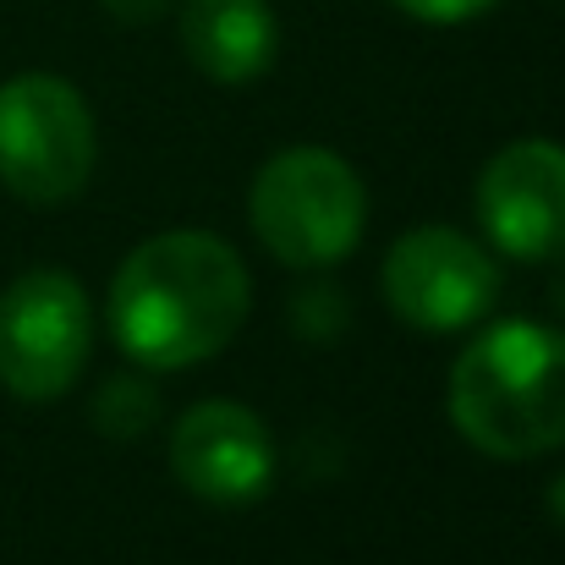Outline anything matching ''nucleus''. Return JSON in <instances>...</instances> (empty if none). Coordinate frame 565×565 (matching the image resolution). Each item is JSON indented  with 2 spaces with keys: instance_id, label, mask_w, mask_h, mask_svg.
<instances>
[{
  "instance_id": "1",
  "label": "nucleus",
  "mask_w": 565,
  "mask_h": 565,
  "mask_svg": "<svg viewBox=\"0 0 565 565\" xmlns=\"http://www.w3.org/2000/svg\"><path fill=\"white\" fill-rule=\"evenodd\" d=\"M105 313L116 347L138 369L182 374L242 335L253 313V275L214 231H160L121 258Z\"/></svg>"
},
{
  "instance_id": "8",
  "label": "nucleus",
  "mask_w": 565,
  "mask_h": 565,
  "mask_svg": "<svg viewBox=\"0 0 565 565\" xmlns=\"http://www.w3.org/2000/svg\"><path fill=\"white\" fill-rule=\"evenodd\" d=\"M171 467L192 500L242 511L275 483V434L242 401H198L171 428Z\"/></svg>"
},
{
  "instance_id": "13",
  "label": "nucleus",
  "mask_w": 565,
  "mask_h": 565,
  "mask_svg": "<svg viewBox=\"0 0 565 565\" xmlns=\"http://www.w3.org/2000/svg\"><path fill=\"white\" fill-rule=\"evenodd\" d=\"M171 0H105V11L110 17H121V22H149V17H160Z\"/></svg>"
},
{
  "instance_id": "11",
  "label": "nucleus",
  "mask_w": 565,
  "mask_h": 565,
  "mask_svg": "<svg viewBox=\"0 0 565 565\" xmlns=\"http://www.w3.org/2000/svg\"><path fill=\"white\" fill-rule=\"evenodd\" d=\"M291 324L308 335V341H341L347 324H352V308L335 286H308L297 302H291Z\"/></svg>"
},
{
  "instance_id": "4",
  "label": "nucleus",
  "mask_w": 565,
  "mask_h": 565,
  "mask_svg": "<svg viewBox=\"0 0 565 565\" xmlns=\"http://www.w3.org/2000/svg\"><path fill=\"white\" fill-rule=\"evenodd\" d=\"M99 160V132L83 88L55 72L0 83V188L33 209L72 203Z\"/></svg>"
},
{
  "instance_id": "5",
  "label": "nucleus",
  "mask_w": 565,
  "mask_h": 565,
  "mask_svg": "<svg viewBox=\"0 0 565 565\" xmlns=\"http://www.w3.org/2000/svg\"><path fill=\"white\" fill-rule=\"evenodd\" d=\"M94 347V308L66 269H28L0 291V384L17 401L66 395Z\"/></svg>"
},
{
  "instance_id": "6",
  "label": "nucleus",
  "mask_w": 565,
  "mask_h": 565,
  "mask_svg": "<svg viewBox=\"0 0 565 565\" xmlns=\"http://www.w3.org/2000/svg\"><path fill=\"white\" fill-rule=\"evenodd\" d=\"M390 313L423 335L472 330L500 297V264L456 225H412L379 264Z\"/></svg>"
},
{
  "instance_id": "7",
  "label": "nucleus",
  "mask_w": 565,
  "mask_h": 565,
  "mask_svg": "<svg viewBox=\"0 0 565 565\" xmlns=\"http://www.w3.org/2000/svg\"><path fill=\"white\" fill-rule=\"evenodd\" d=\"M478 225L516 264L565 258V143L516 138L478 171Z\"/></svg>"
},
{
  "instance_id": "3",
  "label": "nucleus",
  "mask_w": 565,
  "mask_h": 565,
  "mask_svg": "<svg viewBox=\"0 0 565 565\" xmlns=\"http://www.w3.org/2000/svg\"><path fill=\"white\" fill-rule=\"evenodd\" d=\"M253 236L291 269H330L358 253L369 231L363 177L319 143H291L269 154L247 192Z\"/></svg>"
},
{
  "instance_id": "15",
  "label": "nucleus",
  "mask_w": 565,
  "mask_h": 565,
  "mask_svg": "<svg viewBox=\"0 0 565 565\" xmlns=\"http://www.w3.org/2000/svg\"><path fill=\"white\" fill-rule=\"evenodd\" d=\"M555 308L565 313V275H561V291H555Z\"/></svg>"
},
{
  "instance_id": "10",
  "label": "nucleus",
  "mask_w": 565,
  "mask_h": 565,
  "mask_svg": "<svg viewBox=\"0 0 565 565\" xmlns=\"http://www.w3.org/2000/svg\"><path fill=\"white\" fill-rule=\"evenodd\" d=\"M154 417H160V390L143 374L110 379V384H99V395H94V423H99V434H110V439H138V434H149Z\"/></svg>"
},
{
  "instance_id": "12",
  "label": "nucleus",
  "mask_w": 565,
  "mask_h": 565,
  "mask_svg": "<svg viewBox=\"0 0 565 565\" xmlns=\"http://www.w3.org/2000/svg\"><path fill=\"white\" fill-rule=\"evenodd\" d=\"M390 6L417 17V22H428V28H456V22H472V17L494 11L500 0H390Z\"/></svg>"
},
{
  "instance_id": "2",
  "label": "nucleus",
  "mask_w": 565,
  "mask_h": 565,
  "mask_svg": "<svg viewBox=\"0 0 565 565\" xmlns=\"http://www.w3.org/2000/svg\"><path fill=\"white\" fill-rule=\"evenodd\" d=\"M450 423L494 461H533L565 445V330L500 319L450 363Z\"/></svg>"
},
{
  "instance_id": "9",
  "label": "nucleus",
  "mask_w": 565,
  "mask_h": 565,
  "mask_svg": "<svg viewBox=\"0 0 565 565\" xmlns=\"http://www.w3.org/2000/svg\"><path fill=\"white\" fill-rule=\"evenodd\" d=\"M182 50L214 83H253L280 55V22L269 0H188Z\"/></svg>"
},
{
  "instance_id": "14",
  "label": "nucleus",
  "mask_w": 565,
  "mask_h": 565,
  "mask_svg": "<svg viewBox=\"0 0 565 565\" xmlns=\"http://www.w3.org/2000/svg\"><path fill=\"white\" fill-rule=\"evenodd\" d=\"M550 516H555V522L565 527V472L555 478V483H550Z\"/></svg>"
}]
</instances>
